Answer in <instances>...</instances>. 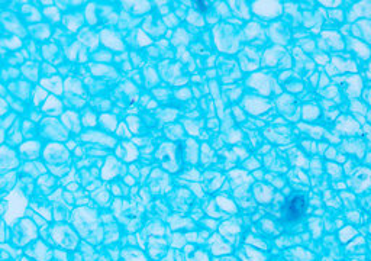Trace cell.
Wrapping results in <instances>:
<instances>
[{
    "instance_id": "obj_1",
    "label": "cell",
    "mask_w": 371,
    "mask_h": 261,
    "mask_svg": "<svg viewBox=\"0 0 371 261\" xmlns=\"http://www.w3.org/2000/svg\"><path fill=\"white\" fill-rule=\"evenodd\" d=\"M42 158L48 171L56 177H64L73 170V157L70 150L61 142H50L44 147Z\"/></svg>"
},
{
    "instance_id": "obj_2",
    "label": "cell",
    "mask_w": 371,
    "mask_h": 261,
    "mask_svg": "<svg viewBox=\"0 0 371 261\" xmlns=\"http://www.w3.org/2000/svg\"><path fill=\"white\" fill-rule=\"evenodd\" d=\"M155 158L160 161L164 170L176 173L182 168L183 145H174L173 142H163L155 151Z\"/></svg>"
},
{
    "instance_id": "obj_3",
    "label": "cell",
    "mask_w": 371,
    "mask_h": 261,
    "mask_svg": "<svg viewBox=\"0 0 371 261\" xmlns=\"http://www.w3.org/2000/svg\"><path fill=\"white\" fill-rule=\"evenodd\" d=\"M41 137L50 140L51 142H67L70 140V131L64 126L58 118L45 116L39 123Z\"/></svg>"
},
{
    "instance_id": "obj_4",
    "label": "cell",
    "mask_w": 371,
    "mask_h": 261,
    "mask_svg": "<svg viewBox=\"0 0 371 261\" xmlns=\"http://www.w3.org/2000/svg\"><path fill=\"white\" fill-rule=\"evenodd\" d=\"M78 140L84 144H89V145H94V147H102V148H106V150H115L116 145H118V140L105 132V131H94V129H87L86 132H81L78 135Z\"/></svg>"
},
{
    "instance_id": "obj_5",
    "label": "cell",
    "mask_w": 371,
    "mask_h": 261,
    "mask_svg": "<svg viewBox=\"0 0 371 261\" xmlns=\"http://www.w3.org/2000/svg\"><path fill=\"white\" fill-rule=\"evenodd\" d=\"M20 167V157L19 154L9 147L7 144H3L0 148V170L1 173H9V171H15V168Z\"/></svg>"
},
{
    "instance_id": "obj_6",
    "label": "cell",
    "mask_w": 371,
    "mask_h": 261,
    "mask_svg": "<svg viewBox=\"0 0 371 261\" xmlns=\"http://www.w3.org/2000/svg\"><path fill=\"white\" fill-rule=\"evenodd\" d=\"M42 153H44V145L39 140L23 141V144L18 147V154L25 162L39 160V157H42Z\"/></svg>"
},
{
    "instance_id": "obj_7",
    "label": "cell",
    "mask_w": 371,
    "mask_h": 261,
    "mask_svg": "<svg viewBox=\"0 0 371 261\" xmlns=\"http://www.w3.org/2000/svg\"><path fill=\"white\" fill-rule=\"evenodd\" d=\"M305 210H306V199L302 195H296L287 201L284 206V215L289 222H295L305 215Z\"/></svg>"
},
{
    "instance_id": "obj_8",
    "label": "cell",
    "mask_w": 371,
    "mask_h": 261,
    "mask_svg": "<svg viewBox=\"0 0 371 261\" xmlns=\"http://www.w3.org/2000/svg\"><path fill=\"white\" fill-rule=\"evenodd\" d=\"M115 157L119 158V160H124L125 162H135L136 158L139 157V151L136 148V144L133 141H129V140H124L121 141L116 148H115Z\"/></svg>"
},
{
    "instance_id": "obj_9",
    "label": "cell",
    "mask_w": 371,
    "mask_h": 261,
    "mask_svg": "<svg viewBox=\"0 0 371 261\" xmlns=\"http://www.w3.org/2000/svg\"><path fill=\"white\" fill-rule=\"evenodd\" d=\"M61 120L64 126L74 135H80L81 129H83V123H81V115L78 112H75L74 109H68L61 115Z\"/></svg>"
},
{
    "instance_id": "obj_10",
    "label": "cell",
    "mask_w": 371,
    "mask_h": 261,
    "mask_svg": "<svg viewBox=\"0 0 371 261\" xmlns=\"http://www.w3.org/2000/svg\"><path fill=\"white\" fill-rule=\"evenodd\" d=\"M126 171V167L121 162L119 158H116L115 156L106 157L105 160V165L102 170V177L103 179H113L118 174H124Z\"/></svg>"
},
{
    "instance_id": "obj_11",
    "label": "cell",
    "mask_w": 371,
    "mask_h": 261,
    "mask_svg": "<svg viewBox=\"0 0 371 261\" xmlns=\"http://www.w3.org/2000/svg\"><path fill=\"white\" fill-rule=\"evenodd\" d=\"M64 90L67 98H80V99H86V89H84V83L80 79H75L73 76H70L65 81H64Z\"/></svg>"
},
{
    "instance_id": "obj_12",
    "label": "cell",
    "mask_w": 371,
    "mask_h": 261,
    "mask_svg": "<svg viewBox=\"0 0 371 261\" xmlns=\"http://www.w3.org/2000/svg\"><path fill=\"white\" fill-rule=\"evenodd\" d=\"M32 87L31 83L28 80H20V81H12L9 84V92L10 95H13L16 99L26 102L31 96H32Z\"/></svg>"
},
{
    "instance_id": "obj_13",
    "label": "cell",
    "mask_w": 371,
    "mask_h": 261,
    "mask_svg": "<svg viewBox=\"0 0 371 261\" xmlns=\"http://www.w3.org/2000/svg\"><path fill=\"white\" fill-rule=\"evenodd\" d=\"M100 41L103 42L105 47L109 50H116V51H125L124 41L121 37L113 31V29H103L100 32Z\"/></svg>"
},
{
    "instance_id": "obj_14",
    "label": "cell",
    "mask_w": 371,
    "mask_h": 261,
    "mask_svg": "<svg viewBox=\"0 0 371 261\" xmlns=\"http://www.w3.org/2000/svg\"><path fill=\"white\" fill-rule=\"evenodd\" d=\"M39 84L54 96H62L65 93L64 90V80L60 76H51V77H41Z\"/></svg>"
},
{
    "instance_id": "obj_15",
    "label": "cell",
    "mask_w": 371,
    "mask_h": 261,
    "mask_svg": "<svg viewBox=\"0 0 371 261\" xmlns=\"http://www.w3.org/2000/svg\"><path fill=\"white\" fill-rule=\"evenodd\" d=\"M41 110H42L44 115L53 116V118H57L58 115H62L65 112L64 110V102L61 99H58V96H54V95L48 96L45 103L41 106Z\"/></svg>"
},
{
    "instance_id": "obj_16",
    "label": "cell",
    "mask_w": 371,
    "mask_h": 261,
    "mask_svg": "<svg viewBox=\"0 0 371 261\" xmlns=\"http://www.w3.org/2000/svg\"><path fill=\"white\" fill-rule=\"evenodd\" d=\"M84 20H86V16L83 13H67L62 16V23L70 34L78 32Z\"/></svg>"
},
{
    "instance_id": "obj_17",
    "label": "cell",
    "mask_w": 371,
    "mask_h": 261,
    "mask_svg": "<svg viewBox=\"0 0 371 261\" xmlns=\"http://www.w3.org/2000/svg\"><path fill=\"white\" fill-rule=\"evenodd\" d=\"M1 22H3V26H4V29H7V31H10L12 34H15V35H19V37H22V35H25L26 34V31H25V28L22 26V23H20V20H19V18L18 16H15V15H12V13H4L3 12V15H1Z\"/></svg>"
},
{
    "instance_id": "obj_18",
    "label": "cell",
    "mask_w": 371,
    "mask_h": 261,
    "mask_svg": "<svg viewBox=\"0 0 371 261\" xmlns=\"http://www.w3.org/2000/svg\"><path fill=\"white\" fill-rule=\"evenodd\" d=\"M20 168H22L23 174H29L31 177H41V176L48 173L47 164H44L39 160H37V161H26V162H23V165Z\"/></svg>"
},
{
    "instance_id": "obj_19",
    "label": "cell",
    "mask_w": 371,
    "mask_h": 261,
    "mask_svg": "<svg viewBox=\"0 0 371 261\" xmlns=\"http://www.w3.org/2000/svg\"><path fill=\"white\" fill-rule=\"evenodd\" d=\"M20 122L22 120H16V123L7 131L6 134V141H7V145L9 147H20L25 141L23 135H22V131H20Z\"/></svg>"
},
{
    "instance_id": "obj_20",
    "label": "cell",
    "mask_w": 371,
    "mask_h": 261,
    "mask_svg": "<svg viewBox=\"0 0 371 261\" xmlns=\"http://www.w3.org/2000/svg\"><path fill=\"white\" fill-rule=\"evenodd\" d=\"M20 13H22V19L28 23H32V25H37V23H41L42 20V12H39L35 6H31V4H23L20 7Z\"/></svg>"
},
{
    "instance_id": "obj_21",
    "label": "cell",
    "mask_w": 371,
    "mask_h": 261,
    "mask_svg": "<svg viewBox=\"0 0 371 261\" xmlns=\"http://www.w3.org/2000/svg\"><path fill=\"white\" fill-rule=\"evenodd\" d=\"M20 74L28 80V81H39L41 80V67L35 61H26L20 67Z\"/></svg>"
},
{
    "instance_id": "obj_22",
    "label": "cell",
    "mask_w": 371,
    "mask_h": 261,
    "mask_svg": "<svg viewBox=\"0 0 371 261\" xmlns=\"http://www.w3.org/2000/svg\"><path fill=\"white\" fill-rule=\"evenodd\" d=\"M29 34L37 40V41H47L51 38L53 31L51 26L48 23H37V25H31L29 26Z\"/></svg>"
},
{
    "instance_id": "obj_23",
    "label": "cell",
    "mask_w": 371,
    "mask_h": 261,
    "mask_svg": "<svg viewBox=\"0 0 371 261\" xmlns=\"http://www.w3.org/2000/svg\"><path fill=\"white\" fill-rule=\"evenodd\" d=\"M78 41L81 42L83 47H89L92 51L96 50L97 45H99V38H97V35H96L90 28H83V29L80 31Z\"/></svg>"
},
{
    "instance_id": "obj_24",
    "label": "cell",
    "mask_w": 371,
    "mask_h": 261,
    "mask_svg": "<svg viewBox=\"0 0 371 261\" xmlns=\"http://www.w3.org/2000/svg\"><path fill=\"white\" fill-rule=\"evenodd\" d=\"M99 125L105 129V132L113 134V132H116V129L119 126V120L115 115L108 112V113H102L99 116Z\"/></svg>"
},
{
    "instance_id": "obj_25",
    "label": "cell",
    "mask_w": 371,
    "mask_h": 261,
    "mask_svg": "<svg viewBox=\"0 0 371 261\" xmlns=\"http://www.w3.org/2000/svg\"><path fill=\"white\" fill-rule=\"evenodd\" d=\"M144 31H147L151 35L160 37L166 31V25L163 23V20H157L154 16H148L144 22Z\"/></svg>"
},
{
    "instance_id": "obj_26",
    "label": "cell",
    "mask_w": 371,
    "mask_h": 261,
    "mask_svg": "<svg viewBox=\"0 0 371 261\" xmlns=\"http://www.w3.org/2000/svg\"><path fill=\"white\" fill-rule=\"evenodd\" d=\"M20 131H22V135L25 138V141H29V140H37L38 134H41L39 128L37 126L35 122H32L31 119H23L20 122Z\"/></svg>"
},
{
    "instance_id": "obj_27",
    "label": "cell",
    "mask_w": 371,
    "mask_h": 261,
    "mask_svg": "<svg viewBox=\"0 0 371 261\" xmlns=\"http://www.w3.org/2000/svg\"><path fill=\"white\" fill-rule=\"evenodd\" d=\"M80 115H81V123H83V128L93 129L94 126H97V125H99V116H97V113H96L93 109L86 107V109H83V110L80 112Z\"/></svg>"
},
{
    "instance_id": "obj_28",
    "label": "cell",
    "mask_w": 371,
    "mask_h": 261,
    "mask_svg": "<svg viewBox=\"0 0 371 261\" xmlns=\"http://www.w3.org/2000/svg\"><path fill=\"white\" fill-rule=\"evenodd\" d=\"M58 52H60V48L56 42H47L42 45L41 48V55L44 57L45 62H56L57 57H58Z\"/></svg>"
},
{
    "instance_id": "obj_29",
    "label": "cell",
    "mask_w": 371,
    "mask_h": 261,
    "mask_svg": "<svg viewBox=\"0 0 371 261\" xmlns=\"http://www.w3.org/2000/svg\"><path fill=\"white\" fill-rule=\"evenodd\" d=\"M183 160H187L188 162L197 161V145L193 140H187L183 144Z\"/></svg>"
},
{
    "instance_id": "obj_30",
    "label": "cell",
    "mask_w": 371,
    "mask_h": 261,
    "mask_svg": "<svg viewBox=\"0 0 371 261\" xmlns=\"http://www.w3.org/2000/svg\"><path fill=\"white\" fill-rule=\"evenodd\" d=\"M164 132L168 137V140H171V141H179V140L185 138V131L179 123H170L168 126H166Z\"/></svg>"
},
{
    "instance_id": "obj_31",
    "label": "cell",
    "mask_w": 371,
    "mask_h": 261,
    "mask_svg": "<svg viewBox=\"0 0 371 261\" xmlns=\"http://www.w3.org/2000/svg\"><path fill=\"white\" fill-rule=\"evenodd\" d=\"M48 96H50V93L41 84H38L32 90V103L35 104V106H42V104L45 103V100L48 99Z\"/></svg>"
},
{
    "instance_id": "obj_32",
    "label": "cell",
    "mask_w": 371,
    "mask_h": 261,
    "mask_svg": "<svg viewBox=\"0 0 371 261\" xmlns=\"http://www.w3.org/2000/svg\"><path fill=\"white\" fill-rule=\"evenodd\" d=\"M42 15H44V18H47L48 22H51V23H57V22H60L62 19L61 10H60L57 6H47V7L42 10Z\"/></svg>"
},
{
    "instance_id": "obj_33",
    "label": "cell",
    "mask_w": 371,
    "mask_h": 261,
    "mask_svg": "<svg viewBox=\"0 0 371 261\" xmlns=\"http://www.w3.org/2000/svg\"><path fill=\"white\" fill-rule=\"evenodd\" d=\"M179 112L176 109H157V118L163 122V123H170L174 122V119L177 118Z\"/></svg>"
},
{
    "instance_id": "obj_34",
    "label": "cell",
    "mask_w": 371,
    "mask_h": 261,
    "mask_svg": "<svg viewBox=\"0 0 371 261\" xmlns=\"http://www.w3.org/2000/svg\"><path fill=\"white\" fill-rule=\"evenodd\" d=\"M144 77H145V86L147 87H154L160 81L158 73H157V70L154 67H147L145 73H144Z\"/></svg>"
},
{
    "instance_id": "obj_35",
    "label": "cell",
    "mask_w": 371,
    "mask_h": 261,
    "mask_svg": "<svg viewBox=\"0 0 371 261\" xmlns=\"http://www.w3.org/2000/svg\"><path fill=\"white\" fill-rule=\"evenodd\" d=\"M86 20L90 23V25H96L99 22V13H97V9H96V4L93 3H89L87 7H86Z\"/></svg>"
},
{
    "instance_id": "obj_36",
    "label": "cell",
    "mask_w": 371,
    "mask_h": 261,
    "mask_svg": "<svg viewBox=\"0 0 371 261\" xmlns=\"http://www.w3.org/2000/svg\"><path fill=\"white\" fill-rule=\"evenodd\" d=\"M126 125L128 128L130 129V132L133 135H138L141 132V119L139 116H135V115H130L126 118Z\"/></svg>"
},
{
    "instance_id": "obj_37",
    "label": "cell",
    "mask_w": 371,
    "mask_h": 261,
    "mask_svg": "<svg viewBox=\"0 0 371 261\" xmlns=\"http://www.w3.org/2000/svg\"><path fill=\"white\" fill-rule=\"evenodd\" d=\"M23 42L18 38V37H12V38H4L1 41V47L3 48H7V50H18V48H22Z\"/></svg>"
},
{
    "instance_id": "obj_38",
    "label": "cell",
    "mask_w": 371,
    "mask_h": 261,
    "mask_svg": "<svg viewBox=\"0 0 371 261\" xmlns=\"http://www.w3.org/2000/svg\"><path fill=\"white\" fill-rule=\"evenodd\" d=\"M92 106H93L94 109H97V110H102L103 113H108V110L112 107V103H111V100H108V99L96 98V99L92 100Z\"/></svg>"
},
{
    "instance_id": "obj_39",
    "label": "cell",
    "mask_w": 371,
    "mask_h": 261,
    "mask_svg": "<svg viewBox=\"0 0 371 261\" xmlns=\"http://www.w3.org/2000/svg\"><path fill=\"white\" fill-rule=\"evenodd\" d=\"M87 156L92 157V158H106V157L111 156L109 150L106 148H102V147H87Z\"/></svg>"
},
{
    "instance_id": "obj_40",
    "label": "cell",
    "mask_w": 371,
    "mask_h": 261,
    "mask_svg": "<svg viewBox=\"0 0 371 261\" xmlns=\"http://www.w3.org/2000/svg\"><path fill=\"white\" fill-rule=\"evenodd\" d=\"M16 183V171H9V173H4L3 177H1V187L3 189H10L13 184Z\"/></svg>"
},
{
    "instance_id": "obj_41",
    "label": "cell",
    "mask_w": 371,
    "mask_h": 261,
    "mask_svg": "<svg viewBox=\"0 0 371 261\" xmlns=\"http://www.w3.org/2000/svg\"><path fill=\"white\" fill-rule=\"evenodd\" d=\"M115 134H116V137L124 138V140H130V138H133V134H132L130 129L128 128L126 122H121V123H119V126H118V129H116Z\"/></svg>"
},
{
    "instance_id": "obj_42",
    "label": "cell",
    "mask_w": 371,
    "mask_h": 261,
    "mask_svg": "<svg viewBox=\"0 0 371 261\" xmlns=\"http://www.w3.org/2000/svg\"><path fill=\"white\" fill-rule=\"evenodd\" d=\"M58 73V68L54 67V64L51 62H44L41 65V76L42 77H51V76H57Z\"/></svg>"
},
{
    "instance_id": "obj_43",
    "label": "cell",
    "mask_w": 371,
    "mask_h": 261,
    "mask_svg": "<svg viewBox=\"0 0 371 261\" xmlns=\"http://www.w3.org/2000/svg\"><path fill=\"white\" fill-rule=\"evenodd\" d=\"M112 54L109 51H105V50H102V51H96L94 52V55H93V60L94 61H97V64H105V61L106 62H111L112 61Z\"/></svg>"
},
{
    "instance_id": "obj_44",
    "label": "cell",
    "mask_w": 371,
    "mask_h": 261,
    "mask_svg": "<svg viewBox=\"0 0 371 261\" xmlns=\"http://www.w3.org/2000/svg\"><path fill=\"white\" fill-rule=\"evenodd\" d=\"M16 120H18V116L13 113V112H10L9 115H6L4 118H3V122H1V129L3 131H9L15 123H16Z\"/></svg>"
},
{
    "instance_id": "obj_45",
    "label": "cell",
    "mask_w": 371,
    "mask_h": 261,
    "mask_svg": "<svg viewBox=\"0 0 371 261\" xmlns=\"http://www.w3.org/2000/svg\"><path fill=\"white\" fill-rule=\"evenodd\" d=\"M9 104H10V109L18 112V113H25L28 110L25 102L19 100V99H9Z\"/></svg>"
},
{
    "instance_id": "obj_46",
    "label": "cell",
    "mask_w": 371,
    "mask_h": 261,
    "mask_svg": "<svg viewBox=\"0 0 371 261\" xmlns=\"http://www.w3.org/2000/svg\"><path fill=\"white\" fill-rule=\"evenodd\" d=\"M152 93L157 100H168L170 99V90L167 87L164 89H152Z\"/></svg>"
},
{
    "instance_id": "obj_47",
    "label": "cell",
    "mask_w": 371,
    "mask_h": 261,
    "mask_svg": "<svg viewBox=\"0 0 371 261\" xmlns=\"http://www.w3.org/2000/svg\"><path fill=\"white\" fill-rule=\"evenodd\" d=\"M136 38H138V45L139 47H147V45H149L151 44V38L149 37H147L145 35V32L144 31H138L136 32Z\"/></svg>"
},
{
    "instance_id": "obj_48",
    "label": "cell",
    "mask_w": 371,
    "mask_h": 261,
    "mask_svg": "<svg viewBox=\"0 0 371 261\" xmlns=\"http://www.w3.org/2000/svg\"><path fill=\"white\" fill-rule=\"evenodd\" d=\"M28 115H29V119H31L32 122H35V123H41V120L45 118L44 113H42V110H31Z\"/></svg>"
},
{
    "instance_id": "obj_49",
    "label": "cell",
    "mask_w": 371,
    "mask_h": 261,
    "mask_svg": "<svg viewBox=\"0 0 371 261\" xmlns=\"http://www.w3.org/2000/svg\"><path fill=\"white\" fill-rule=\"evenodd\" d=\"M87 156V147H81V145H78L74 151H73V157H75V158H86Z\"/></svg>"
},
{
    "instance_id": "obj_50",
    "label": "cell",
    "mask_w": 371,
    "mask_h": 261,
    "mask_svg": "<svg viewBox=\"0 0 371 261\" xmlns=\"http://www.w3.org/2000/svg\"><path fill=\"white\" fill-rule=\"evenodd\" d=\"M130 62H132V65H133V67H142V65H144L142 58H141V57H138V54H136V52H130Z\"/></svg>"
},
{
    "instance_id": "obj_51",
    "label": "cell",
    "mask_w": 371,
    "mask_h": 261,
    "mask_svg": "<svg viewBox=\"0 0 371 261\" xmlns=\"http://www.w3.org/2000/svg\"><path fill=\"white\" fill-rule=\"evenodd\" d=\"M176 96H177V99H180V100H187V99L190 98V92H188V89L182 87L180 90L176 92Z\"/></svg>"
},
{
    "instance_id": "obj_52",
    "label": "cell",
    "mask_w": 371,
    "mask_h": 261,
    "mask_svg": "<svg viewBox=\"0 0 371 261\" xmlns=\"http://www.w3.org/2000/svg\"><path fill=\"white\" fill-rule=\"evenodd\" d=\"M194 7H196V10H199V12H202V13H204V12L209 10V6H207L206 1H194Z\"/></svg>"
},
{
    "instance_id": "obj_53",
    "label": "cell",
    "mask_w": 371,
    "mask_h": 261,
    "mask_svg": "<svg viewBox=\"0 0 371 261\" xmlns=\"http://www.w3.org/2000/svg\"><path fill=\"white\" fill-rule=\"evenodd\" d=\"M77 60L83 64V62H86L87 60H89V54H87V50H86V47H81V50L78 52V57H77Z\"/></svg>"
},
{
    "instance_id": "obj_54",
    "label": "cell",
    "mask_w": 371,
    "mask_h": 261,
    "mask_svg": "<svg viewBox=\"0 0 371 261\" xmlns=\"http://www.w3.org/2000/svg\"><path fill=\"white\" fill-rule=\"evenodd\" d=\"M7 74H9V77L12 79V80H15V79H18L19 76H20V70H16L15 67H9L7 70Z\"/></svg>"
},
{
    "instance_id": "obj_55",
    "label": "cell",
    "mask_w": 371,
    "mask_h": 261,
    "mask_svg": "<svg viewBox=\"0 0 371 261\" xmlns=\"http://www.w3.org/2000/svg\"><path fill=\"white\" fill-rule=\"evenodd\" d=\"M28 52L32 55V58H37V44H35V41L34 40H31L29 41V44H28Z\"/></svg>"
},
{
    "instance_id": "obj_56",
    "label": "cell",
    "mask_w": 371,
    "mask_h": 261,
    "mask_svg": "<svg viewBox=\"0 0 371 261\" xmlns=\"http://www.w3.org/2000/svg\"><path fill=\"white\" fill-rule=\"evenodd\" d=\"M0 102H1V116L4 118L6 115H9V107H7V99L6 98H1L0 99Z\"/></svg>"
},
{
    "instance_id": "obj_57",
    "label": "cell",
    "mask_w": 371,
    "mask_h": 261,
    "mask_svg": "<svg viewBox=\"0 0 371 261\" xmlns=\"http://www.w3.org/2000/svg\"><path fill=\"white\" fill-rule=\"evenodd\" d=\"M65 147H67V148H68L70 151H74V150H75V148H77L78 145H77V142H75V141H74L73 138H70V140H68V141L65 142Z\"/></svg>"
},
{
    "instance_id": "obj_58",
    "label": "cell",
    "mask_w": 371,
    "mask_h": 261,
    "mask_svg": "<svg viewBox=\"0 0 371 261\" xmlns=\"http://www.w3.org/2000/svg\"><path fill=\"white\" fill-rule=\"evenodd\" d=\"M129 171H130V173H132V174H133L135 177H139V167H136V165H135L133 162H132V164L129 165Z\"/></svg>"
},
{
    "instance_id": "obj_59",
    "label": "cell",
    "mask_w": 371,
    "mask_h": 261,
    "mask_svg": "<svg viewBox=\"0 0 371 261\" xmlns=\"http://www.w3.org/2000/svg\"><path fill=\"white\" fill-rule=\"evenodd\" d=\"M124 180H125V183H126V184H129V186H133V184H135V180H133V177H132L130 174H126V176H124Z\"/></svg>"
},
{
    "instance_id": "obj_60",
    "label": "cell",
    "mask_w": 371,
    "mask_h": 261,
    "mask_svg": "<svg viewBox=\"0 0 371 261\" xmlns=\"http://www.w3.org/2000/svg\"><path fill=\"white\" fill-rule=\"evenodd\" d=\"M78 187V184H75V183H71V184H68L67 186V190H75Z\"/></svg>"
}]
</instances>
